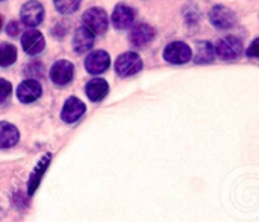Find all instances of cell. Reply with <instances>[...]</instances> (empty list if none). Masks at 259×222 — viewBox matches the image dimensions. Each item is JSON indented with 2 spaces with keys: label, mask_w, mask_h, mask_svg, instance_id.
Returning <instances> with one entry per match:
<instances>
[{
  "label": "cell",
  "mask_w": 259,
  "mask_h": 222,
  "mask_svg": "<svg viewBox=\"0 0 259 222\" xmlns=\"http://www.w3.org/2000/svg\"><path fill=\"white\" fill-rule=\"evenodd\" d=\"M94 45V33L89 31L85 26H79L75 29V33L73 37V47L75 52L83 54L89 51Z\"/></svg>",
  "instance_id": "cell-14"
},
{
  "label": "cell",
  "mask_w": 259,
  "mask_h": 222,
  "mask_svg": "<svg viewBox=\"0 0 259 222\" xmlns=\"http://www.w3.org/2000/svg\"><path fill=\"white\" fill-rule=\"evenodd\" d=\"M0 2H4V0H0Z\"/></svg>",
  "instance_id": "cell-25"
},
{
  "label": "cell",
  "mask_w": 259,
  "mask_h": 222,
  "mask_svg": "<svg viewBox=\"0 0 259 222\" xmlns=\"http://www.w3.org/2000/svg\"><path fill=\"white\" fill-rule=\"evenodd\" d=\"M112 24L117 29L128 28L135 21V11L126 4H117L111 17Z\"/></svg>",
  "instance_id": "cell-12"
},
{
  "label": "cell",
  "mask_w": 259,
  "mask_h": 222,
  "mask_svg": "<svg viewBox=\"0 0 259 222\" xmlns=\"http://www.w3.org/2000/svg\"><path fill=\"white\" fill-rule=\"evenodd\" d=\"M45 18V8L37 0H29L21 9V19L27 27H37Z\"/></svg>",
  "instance_id": "cell-5"
},
{
  "label": "cell",
  "mask_w": 259,
  "mask_h": 222,
  "mask_svg": "<svg viewBox=\"0 0 259 222\" xmlns=\"http://www.w3.org/2000/svg\"><path fill=\"white\" fill-rule=\"evenodd\" d=\"M12 91H13L12 84L8 80H6V79L0 78V104H4L8 101L12 94Z\"/></svg>",
  "instance_id": "cell-21"
},
{
  "label": "cell",
  "mask_w": 259,
  "mask_h": 222,
  "mask_svg": "<svg viewBox=\"0 0 259 222\" xmlns=\"http://www.w3.org/2000/svg\"><path fill=\"white\" fill-rule=\"evenodd\" d=\"M74 78V65L68 60H59L50 69V79L56 85H66Z\"/></svg>",
  "instance_id": "cell-6"
},
{
  "label": "cell",
  "mask_w": 259,
  "mask_h": 222,
  "mask_svg": "<svg viewBox=\"0 0 259 222\" xmlns=\"http://www.w3.org/2000/svg\"><path fill=\"white\" fill-rule=\"evenodd\" d=\"M111 65V57L103 50L91 52L85 59V69L89 74L98 75L106 71Z\"/></svg>",
  "instance_id": "cell-9"
},
{
  "label": "cell",
  "mask_w": 259,
  "mask_h": 222,
  "mask_svg": "<svg viewBox=\"0 0 259 222\" xmlns=\"http://www.w3.org/2000/svg\"><path fill=\"white\" fill-rule=\"evenodd\" d=\"M22 47H23L24 52L31 56H36V55L41 54L44 51L46 42H45L44 34L37 29H28L23 33L21 39Z\"/></svg>",
  "instance_id": "cell-8"
},
{
  "label": "cell",
  "mask_w": 259,
  "mask_h": 222,
  "mask_svg": "<svg viewBox=\"0 0 259 222\" xmlns=\"http://www.w3.org/2000/svg\"><path fill=\"white\" fill-rule=\"evenodd\" d=\"M143 66L144 64L140 55L133 51L124 52V54L119 55L116 60V64H114L116 72L119 76H123V78L138 74L139 71H141Z\"/></svg>",
  "instance_id": "cell-1"
},
{
  "label": "cell",
  "mask_w": 259,
  "mask_h": 222,
  "mask_svg": "<svg viewBox=\"0 0 259 222\" xmlns=\"http://www.w3.org/2000/svg\"><path fill=\"white\" fill-rule=\"evenodd\" d=\"M109 85L104 79H92L87 83L85 93L92 102H101L108 94Z\"/></svg>",
  "instance_id": "cell-16"
},
{
  "label": "cell",
  "mask_w": 259,
  "mask_h": 222,
  "mask_svg": "<svg viewBox=\"0 0 259 222\" xmlns=\"http://www.w3.org/2000/svg\"><path fill=\"white\" fill-rule=\"evenodd\" d=\"M19 141V131L9 122H0V149H11Z\"/></svg>",
  "instance_id": "cell-15"
},
{
  "label": "cell",
  "mask_w": 259,
  "mask_h": 222,
  "mask_svg": "<svg viewBox=\"0 0 259 222\" xmlns=\"http://www.w3.org/2000/svg\"><path fill=\"white\" fill-rule=\"evenodd\" d=\"M50 160H51V154H46V155H44V158L38 161L36 168H34L33 171H32L28 181V193L31 194V196L36 192V189L38 188L42 176H44L46 169L49 168Z\"/></svg>",
  "instance_id": "cell-17"
},
{
  "label": "cell",
  "mask_w": 259,
  "mask_h": 222,
  "mask_svg": "<svg viewBox=\"0 0 259 222\" xmlns=\"http://www.w3.org/2000/svg\"><path fill=\"white\" fill-rule=\"evenodd\" d=\"M87 111V107L83 102L76 97H70L66 99L61 111V119L65 123H74L78 121Z\"/></svg>",
  "instance_id": "cell-10"
},
{
  "label": "cell",
  "mask_w": 259,
  "mask_h": 222,
  "mask_svg": "<svg viewBox=\"0 0 259 222\" xmlns=\"http://www.w3.org/2000/svg\"><path fill=\"white\" fill-rule=\"evenodd\" d=\"M81 0H54V6L59 13L68 16L73 14L80 8Z\"/></svg>",
  "instance_id": "cell-20"
},
{
  "label": "cell",
  "mask_w": 259,
  "mask_h": 222,
  "mask_svg": "<svg viewBox=\"0 0 259 222\" xmlns=\"http://www.w3.org/2000/svg\"><path fill=\"white\" fill-rule=\"evenodd\" d=\"M19 32H21V26H19L18 22L16 21L9 22L8 26H7V33L12 37H16Z\"/></svg>",
  "instance_id": "cell-23"
},
{
  "label": "cell",
  "mask_w": 259,
  "mask_h": 222,
  "mask_svg": "<svg viewBox=\"0 0 259 222\" xmlns=\"http://www.w3.org/2000/svg\"><path fill=\"white\" fill-rule=\"evenodd\" d=\"M243 52V42L235 36H228L219 39L215 46V54L221 60H235Z\"/></svg>",
  "instance_id": "cell-3"
},
{
  "label": "cell",
  "mask_w": 259,
  "mask_h": 222,
  "mask_svg": "<svg viewBox=\"0 0 259 222\" xmlns=\"http://www.w3.org/2000/svg\"><path fill=\"white\" fill-rule=\"evenodd\" d=\"M194 50H196V54H194L196 64H208V62L213 61L215 49L210 42H197Z\"/></svg>",
  "instance_id": "cell-18"
},
{
  "label": "cell",
  "mask_w": 259,
  "mask_h": 222,
  "mask_svg": "<svg viewBox=\"0 0 259 222\" xmlns=\"http://www.w3.org/2000/svg\"><path fill=\"white\" fill-rule=\"evenodd\" d=\"M18 52L17 47L9 42H3L0 43V66L8 67L17 61Z\"/></svg>",
  "instance_id": "cell-19"
},
{
  "label": "cell",
  "mask_w": 259,
  "mask_h": 222,
  "mask_svg": "<svg viewBox=\"0 0 259 222\" xmlns=\"http://www.w3.org/2000/svg\"><path fill=\"white\" fill-rule=\"evenodd\" d=\"M192 50L187 43L181 41L171 42L164 50L163 57L165 61L174 65L187 64L192 59Z\"/></svg>",
  "instance_id": "cell-4"
},
{
  "label": "cell",
  "mask_w": 259,
  "mask_h": 222,
  "mask_svg": "<svg viewBox=\"0 0 259 222\" xmlns=\"http://www.w3.org/2000/svg\"><path fill=\"white\" fill-rule=\"evenodd\" d=\"M245 54L246 56L251 57V59H259V38H255L249 45Z\"/></svg>",
  "instance_id": "cell-22"
},
{
  "label": "cell",
  "mask_w": 259,
  "mask_h": 222,
  "mask_svg": "<svg viewBox=\"0 0 259 222\" xmlns=\"http://www.w3.org/2000/svg\"><path fill=\"white\" fill-rule=\"evenodd\" d=\"M42 96V86L37 80H24L17 88V98L22 103H33Z\"/></svg>",
  "instance_id": "cell-11"
},
{
  "label": "cell",
  "mask_w": 259,
  "mask_h": 222,
  "mask_svg": "<svg viewBox=\"0 0 259 222\" xmlns=\"http://www.w3.org/2000/svg\"><path fill=\"white\" fill-rule=\"evenodd\" d=\"M83 23L89 31L93 32L94 34H103L108 29L109 19L107 16L106 11L98 7L88 9L83 14Z\"/></svg>",
  "instance_id": "cell-2"
},
{
  "label": "cell",
  "mask_w": 259,
  "mask_h": 222,
  "mask_svg": "<svg viewBox=\"0 0 259 222\" xmlns=\"http://www.w3.org/2000/svg\"><path fill=\"white\" fill-rule=\"evenodd\" d=\"M155 38V29L145 23L138 24L130 32V42L134 47H144Z\"/></svg>",
  "instance_id": "cell-13"
},
{
  "label": "cell",
  "mask_w": 259,
  "mask_h": 222,
  "mask_svg": "<svg viewBox=\"0 0 259 222\" xmlns=\"http://www.w3.org/2000/svg\"><path fill=\"white\" fill-rule=\"evenodd\" d=\"M210 22L219 29H229L235 26L236 17L231 9L225 6H215L208 14Z\"/></svg>",
  "instance_id": "cell-7"
},
{
  "label": "cell",
  "mask_w": 259,
  "mask_h": 222,
  "mask_svg": "<svg viewBox=\"0 0 259 222\" xmlns=\"http://www.w3.org/2000/svg\"><path fill=\"white\" fill-rule=\"evenodd\" d=\"M0 26H2V18H0Z\"/></svg>",
  "instance_id": "cell-24"
}]
</instances>
